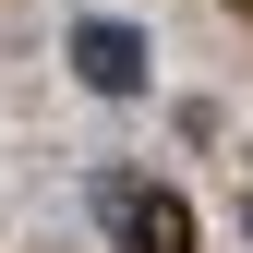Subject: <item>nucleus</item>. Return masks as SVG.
I'll return each instance as SVG.
<instances>
[{"instance_id":"1","label":"nucleus","mask_w":253,"mask_h":253,"mask_svg":"<svg viewBox=\"0 0 253 253\" xmlns=\"http://www.w3.org/2000/svg\"><path fill=\"white\" fill-rule=\"evenodd\" d=\"M97 217H109L121 253H193V205H181L169 181H145V169H109L97 181Z\"/></svg>"},{"instance_id":"2","label":"nucleus","mask_w":253,"mask_h":253,"mask_svg":"<svg viewBox=\"0 0 253 253\" xmlns=\"http://www.w3.org/2000/svg\"><path fill=\"white\" fill-rule=\"evenodd\" d=\"M73 73L97 84V97H145V37H133V24H97V12H84V24H73Z\"/></svg>"}]
</instances>
